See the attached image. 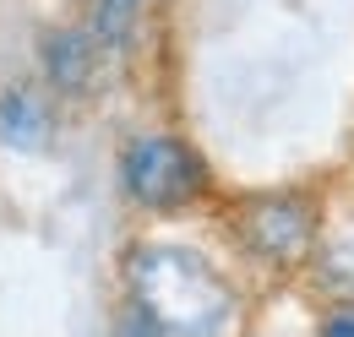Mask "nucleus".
I'll use <instances>...</instances> for the list:
<instances>
[{"label": "nucleus", "mask_w": 354, "mask_h": 337, "mask_svg": "<svg viewBox=\"0 0 354 337\" xmlns=\"http://www.w3.org/2000/svg\"><path fill=\"white\" fill-rule=\"evenodd\" d=\"M126 305H136L158 337H245L257 305L245 283L191 245L136 240L126 251Z\"/></svg>", "instance_id": "obj_1"}, {"label": "nucleus", "mask_w": 354, "mask_h": 337, "mask_svg": "<svg viewBox=\"0 0 354 337\" xmlns=\"http://www.w3.org/2000/svg\"><path fill=\"white\" fill-rule=\"evenodd\" d=\"M333 212V185L327 180H295V185H262L218 202V223L234 261L262 278L272 294H300L322 229Z\"/></svg>", "instance_id": "obj_2"}, {"label": "nucleus", "mask_w": 354, "mask_h": 337, "mask_svg": "<svg viewBox=\"0 0 354 337\" xmlns=\"http://www.w3.org/2000/svg\"><path fill=\"white\" fill-rule=\"evenodd\" d=\"M120 196L142 218H191V212L218 207V180L207 158L180 136V131H136L120 142Z\"/></svg>", "instance_id": "obj_3"}, {"label": "nucleus", "mask_w": 354, "mask_h": 337, "mask_svg": "<svg viewBox=\"0 0 354 337\" xmlns=\"http://www.w3.org/2000/svg\"><path fill=\"white\" fill-rule=\"evenodd\" d=\"M300 294H310V305L354 299V202H344L338 191H333V212H327V229H322V245H316Z\"/></svg>", "instance_id": "obj_4"}, {"label": "nucleus", "mask_w": 354, "mask_h": 337, "mask_svg": "<svg viewBox=\"0 0 354 337\" xmlns=\"http://www.w3.org/2000/svg\"><path fill=\"white\" fill-rule=\"evenodd\" d=\"M104 44L93 39V28H55L44 33V77L39 82L55 98H77L98 82V66H104Z\"/></svg>", "instance_id": "obj_5"}, {"label": "nucleus", "mask_w": 354, "mask_h": 337, "mask_svg": "<svg viewBox=\"0 0 354 337\" xmlns=\"http://www.w3.org/2000/svg\"><path fill=\"white\" fill-rule=\"evenodd\" d=\"M49 93L44 82H17L0 93V136L11 147H44L49 126H55V109H49Z\"/></svg>", "instance_id": "obj_6"}, {"label": "nucleus", "mask_w": 354, "mask_h": 337, "mask_svg": "<svg viewBox=\"0 0 354 337\" xmlns=\"http://www.w3.org/2000/svg\"><path fill=\"white\" fill-rule=\"evenodd\" d=\"M306 337H354V299H322V305H310V332Z\"/></svg>", "instance_id": "obj_7"}, {"label": "nucleus", "mask_w": 354, "mask_h": 337, "mask_svg": "<svg viewBox=\"0 0 354 337\" xmlns=\"http://www.w3.org/2000/svg\"><path fill=\"white\" fill-rule=\"evenodd\" d=\"M278 299L283 294H272L257 305V316H251V327H245V337H283V327H278ZM306 332H310V321H306ZM300 332V337H306Z\"/></svg>", "instance_id": "obj_8"}, {"label": "nucleus", "mask_w": 354, "mask_h": 337, "mask_svg": "<svg viewBox=\"0 0 354 337\" xmlns=\"http://www.w3.org/2000/svg\"><path fill=\"white\" fill-rule=\"evenodd\" d=\"M131 6H136V11H142V6H147V0H131Z\"/></svg>", "instance_id": "obj_9"}]
</instances>
